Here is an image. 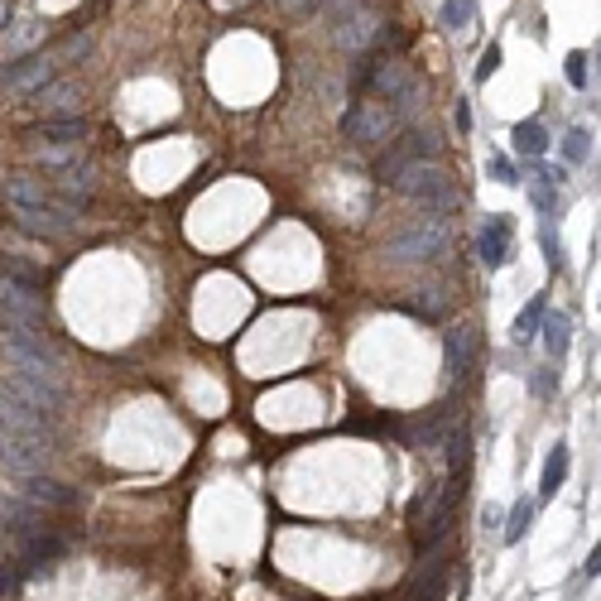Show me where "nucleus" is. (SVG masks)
<instances>
[{"instance_id":"f257e3e1","label":"nucleus","mask_w":601,"mask_h":601,"mask_svg":"<svg viewBox=\"0 0 601 601\" xmlns=\"http://www.w3.org/2000/svg\"><path fill=\"white\" fill-rule=\"evenodd\" d=\"M5 202H10V217H15L30 236H44V241L67 236L73 221L82 217L77 207L53 198V188L44 184V178H34V174H10L5 178Z\"/></svg>"},{"instance_id":"f03ea898","label":"nucleus","mask_w":601,"mask_h":601,"mask_svg":"<svg viewBox=\"0 0 601 601\" xmlns=\"http://www.w3.org/2000/svg\"><path fill=\"white\" fill-rule=\"evenodd\" d=\"M0 332H44V299L24 274H0Z\"/></svg>"},{"instance_id":"7ed1b4c3","label":"nucleus","mask_w":601,"mask_h":601,"mask_svg":"<svg viewBox=\"0 0 601 601\" xmlns=\"http://www.w3.org/2000/svg\"><path fill=\"white\" fill-rule=\"evenodd\" d=\"M395 125H399V116L390 102H352L342 116V135L352 139V145H390Z\"/></svg>"},{"instance_id":"20e7f679","label":"nucleus","mask_w":601,"mask_h":601,"mask_svg":"<svg viewBox=\"0 0 601 601\" xmlns=\"http://www.w3.org/2000/svg\"><path fill=\"white\" fill-rule=\"evenodd\" d=\"M447 250V221L443 217H418L409 231H399L385 246V256L395 265H414V260H438Z\"/></svg>"},{"instance_id":"39448f33","label":"nucleus","mask_w":601,"mask_h":601,"mask_svg":"<svg viewBox=\"0 0 601 601\" xmlns=\"http://www.w3.org/2000/svg\"><path fill=\"white\" fill-rule=\"evenodd\" d=\"M390 188L404 193V198H414V202H424V207H438V212L457 202L453 178H447L438 164H409V169L395 174V184H390Z\"/></svg>"},{"instance_id":"423d86ee","label":"nucleus","mask_w":601,"mask_h":601,"mask_svg":"<svg viewBox=\"0 0 601 601\" xmlns=\"http://www.w3.org/2000/svg\"><path fill=\"white\" fill-rule=\"evenodd\" d=\"M371 87L381 92L390 106H395V116H409V111H418V96H424V82H418L414 67L399 63V58H385L381 67H375Z\"/></svg>"},{"instance_id":"0eeeda50","label":"nucleus","mask_w":601,"mask_h":601,"mask_svg":"<svg viewBox=\"0 0 601 601\" xmlns=\"http://www.w3.org/2000/svg\"><path fill=\"white\" fill-rule=\"evenodd\" d=\"M0 433H15V438H44L53 443V414L34 409L30 399H20L10 385H0Z\"/></svg>"},{"instance_id":"6e6552de","label":"nucleus","mask_w":601,"mask_h":601,"mask_svg":"<svg viewBox=\"0 0 601 601\" xmlns=\"http://www.w3.org/2000/svg\"><path fill=\"white\" fill-rule=\"evenodd\" d=\"M433 159H438V139H433L428 130H404V135H395L385 145L381 178H385V184H395L399 169H409V164H433Z\"/></svg>"},{"instance_id":"1a4fd4ad","label":"nucleus","mask_w":601,"mask_h":601,"mask_svg":"<svg viewBox=\"0 0 601 601\" xmlns=\"http://www.w3.org/2000/svg\"><path fill=\"white\" fill-rule=\"evenodd\" d=\"M53 447L44 438H15V433H0V462H5L15 477H44Z\"/></svg>"},{"instance_id":"9d476101","label":"nucleus","mask_w":601,"mask_h":601,"mask_svg":"<svg viewBox=\"0 0 601 601\" xmlns=\"http://www.w3.org/2000/svg\"><path fill=\"white\" fill-rule=\"evenodd\" d=\"M53 77H58V58H53V53H49V58H39V53H30V58L10 63V67H5V77H0V82H5L10 92H20V96H24V92H34V96H39V92H44Z\"/></svg>"},{"instance_id":"9b49d317","label":"nucleus","mask_w":601,"mask_h":601,"mask_svg":"<svg viewBox=\"0 0 601 601\" xmlns=\"http://www.w3.org/2000/svg\"><path fill=\"white\" fill-rule=\"evenodd\" d=\"M15 496L30 500V506H39V510H73L77 506V486L53 481V477H20Z\"/></svg>"},{"instance_id":"f8f14e48","label":"nucleus","mask_w":601,"mask_h":601,"mask_svg":"<svg viewBox=\"0 0 601 601\" xmlns=\"http://www.w3.org/2000/svg\"><path fill=\"white\" fill-rule=\"evenodd\" d=\"M34 145H49V149H82V139H87V121L82 116H67V121H49L30 130Z\"/></svg>"},{"instance_id":"ddd939ff","label":"nucleus","mask_w":601,"mask_h":601,"mask_svg":"<svg viewBox=\"0 0 601 601\" xmlns=\"http://www.w3.org/2000/svg\"><path fill=\"white\" fill-rule=\"evenodd\" d=\"M477 250H481V265L486 270H500L510 260V221L506 217H491L477 236Z\"/></svg>"},{"instance_id":"4468645a","label":"nucleus","mask_w":601,"mask_h":601,"mask_svg":"<svg viewBox=\"0 0 601 601\" xmlns=\"http://www.w3.org/2000/svg\"><path fill=\"white\" fill-rule=\"evenodd\" d=\"M471 366H477V332L471 327L447 332V375H453V381H467Z\"/></svg>"},{"instance_id":"2eb2a0df","label":"nucleus","mask_w":601,"mask_h":601,"mask_svg":"<svg viewBox=\"0 0 601 601\" xmlns=\"http://www.w3.org/2000/svg\"><path fill=\"white\" fill-rule=\"evenodd\" d=\"M39 106H44L53 121H67V116H77V106H82V87L77 82H49V87L39 92Z\"/></svg>"},{"instance_id":"dca6fc26","label":"nucleus","mask_w":601,"mask_h":601,"mask_svg":"<svg viewBox=\"0 0 601 601\" xmlns=\"http://www.w3.org/2000/svg\"><path fill=\"white\" fill-rule=\"evenodd\" d=\"M375 39H381V15H375V10H356L352 20H342V44L346 49H371Z\"/></svg>"},{"instance_id":"f3484780","label":"nucleus","mask_w":601,"mask_h":601,"mask_svg":"<svg viewBox=\"0 0 601 601\" xmlns=\"http://www.w3.org/2000/svg\"><path fill=\"white\" fill-rule=\"evenodd\" d=\"M563 481H568V443H553L549 462H543V477H539V500H553L563 491Z\"/></svg>"},{"instance_id":"a211bd4d","label":"nucleus","mask_w":601,"mask_h":601,"mask_svg":"<svg viewBox=\"0 0 601 601\" xmlns=\"http://www.w3.org/2000/svg\"><path fill=\"white\" fill-rule=\"evenodd\" d=\"M543 313H549V299L539 293V299H529V303H525V313L515 318L510 337H515V342H534V337H539V327H543Z\"/></svg>"},{"instance_id":"6ab92c4d","label":"nucleus","mask_w":601,"mask_h":601,"mask_svg":"<svg viewBox=\"0 0 601 601\" xmlns=\"http://www.w3.org/2000/svg\"><path fill=\"white\" fill-rule=\"evenodd\" d=\"M515 149H520L525 159H539L543 149H549V130H543L539 121H520L515 125Z\"/></svg>"},{"instance_id":"aec40b11","label":"nucleus","mask_w":601,"mask_h":601,"mask_svg":"<svg viewBox=\"0 0 601 601\" xmlns=\"http://www.w3.org/2000/svg\"><path fill=\"white\" fill-rule=\"evenodd\" d=\"M438 20H443V30H447V34L471 30V20H477V0H443Z\"/></svg>"},{"instance_id":"412c9836","label":"nucleus","mask_w":601,"mask_h":601,"mask_svg":"<svg viewBox=\"0 0 601 601\" xmlns=\"http://www.w3.org/2000/svg\"><path fill=\"white\" fill-rule=\"evenodd\" d=\"M568 342H572V323L563 313H543V346L549 356H568Z\"/></svg>"},{"instance_id":"4be33fe9","label":"nucleus","mask_w":601,"mask_h":601,"mask_svg":"<svg viewBox=\"0 0 601 601\" xmlns=\"http://www.w3.org/2000/svg\"><path fill=\"white\" fill-rule=\"evenodd\" d=\"M447 597V553H438L428 563V578L418 582V592H414V601H443Z\"/></svg>"},{"instance_id":"5701e85b","label":"nucleus","mask_w":601,"mask_h":601,"mask_svg":"<svg viewBox=\"0 0 601 601\" xmlns=\"http://www.w3.org/2000/svg\"><path fill=\"white\" fill-rule=\"evenodd\" d=\"M529 520H534V496H520L510 510V525H506V543H520L529 534Z\"/></svg>"},{"instance_id":"b1692460","label":"nucleus","mask_w":601,"mask_h":601,"mask_svg":"<svg viewBox=\"0 0 601 601\" xmlns=\"http://www.w3.org/2000/svg\"><path fill=\"white\" fill-rule=\"evenodd\" d=\"M587 155H592V135L572 125V130L563 135V164H587Z\"/></svg>"},{"instance_id":"393cba45","label":"nucleus","mask_w":601,"mask_h":601,"mask_svg":"<svg viewBox=\"0 0 601 601\" xmlns=\"http://www.w3.org/2000/svg\"><path fill=\"white\" fill-rule=\"evenodd\" d=\"M539 241H543L549 270H558V265H563V246H558V236H553V217H539Z\"/></svg>"},{"instance_id":"a878e982","label":"nucleus","mask_w":601,"mask_h":601,"mask_svg":"<svg viewBox=\"0 0 601 601\" xmlns=\"http://www.w3.org/2000/svg\"><path fill=\"white\" fill-rule=\"evenodd\" d=\"M587 63H592V58H587V53H578V49H572L568 53V58H563V73H568V82H572V87H587Z\"/></svg>"},{"instance_id":"bb28decb","label":"nucleus","mask_w":601,"mask_h":601,"mask_svg":"<svg viewBox=\"0 0 601 601\" xmlns=\"http://www.w3.org/2000/svg\"><path fill=\"white\" fill-rule=\"evenodd\" d=\"M39 24H44V20H20V30H10V34H5V49L34 44V39H39Z\"/></svg>"},{"instance_id":"cd10ccee","label":"nucleus","mask_w":601,"mask_h":601,"mask_svg":"<svg viewBox=\"0 0 601 601\" xmlns=\"http://www.w3.org/2000/svg\"><path fill=\"white\" fill-rule=\"evenodd\" d=\"M500 63H506V53H500V44H491V49L481 53V63H477V82H491Z\"/></svg>"},{"instance_id":"c85d7f7f","label":"nucleus","mask_w":601,"mask_h":601,"mask_svg":"<svg viewBox=\"0 0 601 601\" xmlns=\"http://www.w3.org/2000/svg\"><path fill=\"white\" fill-rule=\"evenodd\" d=\"M486 174H491L496 184H520V178H515V164H510V159H500V155H491V164H486Z\"/></svg>"},{"instance_id":"c756f323","label":"nucleus","mask_w":601,"mask_h":601,"mask_svg":"<svg viewBox=\"0 0 601 601\" xmlns=\"http://www.w3.org/2000/svg\"><path fill=\"white\" fill-rule=\"evenodd\" d=\"M534 207H539V217H553V184H549V178L534 184Z\"/></svg>"},{"instance_id":"7c9ffc66","label":"nucleus","mask_w":601,"mask_h":601,"mask_svg":"<svg viewBox=\"0 0 601 601\" xmlns=\"http://www.w3.org/2000/svg\"><path fill=\"white\" fill-rule=\"evenodd\" d=\"M553 371H534V375H529V390H534V395H543V399H549L553 395Z\"/></svg>"},{"instance_id":"2f4dec72","label":"nucleus","mask_w":601,"mask_h":601,"mask_svg":"<svg viewBox=\"0 0 601 601\" xmlns=\"http://www.w3.org/2000/svg\"><path fill=\"white\" fill-rule=\"evenodd\" d=\"M582 578H587V582H592V578H601V543H597L592 553H587V563H582Z\"/></svg>"},{"instance_id":"473e14b6","label":"nucleus","mask_w":601,"mask_h":601,"mask_svg":"<svg viewBox=\"0 0 601 601\" xmlns=\"http://www.w3.org/2000/svg\"><path fill=\"white\" fill-rule=\"evenodd\" d=\"M453 121H457V130H462V135H467V130H471V106H467V102H457V111H453Z\"/></svg>"},{"instance_id":"72a5a7b5","label":"nucleus","mask_w":601,"mask_h":601,"mask_svg":"<svg viewBox=\"0 0 601 601\" xmlns=\"http://www.w3.org/2000/svg\"><path fill=\"white\" fill-rule=\"evenodd\" d=\"M10 587H15V572H10V568H0V592H10Z\"/></svg>"}]
</instances>
